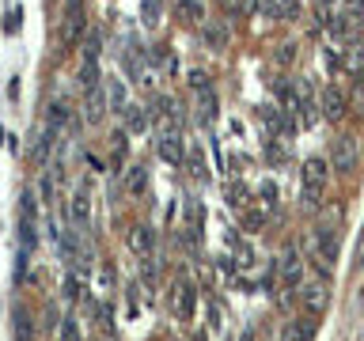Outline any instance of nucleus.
<instances>
[{
	"label": "nucleus",
	"instance_id": "obj_1",
	"mask_svg": "<svg viewBox=\"0 0 364 341\" xmlns=\"http://www.w3.org/2000/svg\"><path fill=\"white\" fill-rule=\"evenodd\" d=\"M326 178H330V159H323V156L304 159V175H300V205H304L307 212H315L318 205H323Z\"/></svg>",
	"mask_w": 364,
	"mask_h": 341
},
{
	"label": "nucleus",
	"instance_id": "obj_2",
	"mask_svg": "<svg viewBox=\"0 0 364 341\" xmlns=\"http://www.w3.org/2000/svg\"><path fill=\"white\" fill-rule=\"evenodd\" d=\"M360 163V144H357V136L353 133H341L330 141V170L334 175H353Z\"/></svg>",
	"mask_w": 364,
	"mask_h": 341
},
{
	"label": "nucleus",
	"instance_id": "obj_3",
	"mask_svg": "<svg viewBox=\"0 0 364 341\" xmlns=\"http://www.w3.org/2000/svg\"><path fill=\"white\" fill-rule=\"evenodd\" d=\"M87 31V16H84V0H65V19H61V53L76 50V42Z\"/></svg>",
	"mask_w": 364,
	"mask_h": 341
},
{
	"label": "nucleus",
	"instance_id": "obj_4",
	"mask_svg": "<svg viewBox=\"0 0 364 341\" xmlns=\"http://www.w3.org/2000/svg\"><path fill=\"white\" fill-rule=\"evenodd\" d=\"M318 110H323L326 121H346V114H349V91L338 87V84H326L323 91H318Z\"/></svg>",
	"mask_w": 364,
	"mask_h": 341
},
{
	"label": "nucleus",
	"instance_id": "obj_5",
	"mask_svg": "<svg viewBox=\"0 0 364 341\" xmlns=\"http://www.w3.org/2000/svg\"><path fill=\"white\" fill-rule=\"evenodd\" d=\"M300 300H304V311H307V315L323 318V315H326V307H330V288H326V281H315V284H307Z\"/></svg>",
	"mask_w": 364,
	"mask_h": 341
},
{
	"label": "nucleus",
	"instance_id": "obj_6",
	"mask_svg": "<svg viewBox=\"0 0 364 341\" xmlns=\"http://www.w3.org/2000/svg\"><path fill=\"white\" fill-rule=\"evenodd\" d=\"M152 247H156V232L148 224H133L129 227V250L136 258H152Z\"/></svg>",
	"mask_w": 364,
	"mask_h": 341
},
{
	"label": "nucleus",
	"instance_id": "obj_7",
	"mask_svg": "<svg viewBox=\"0 0 364 341\" xmlns=\"http://www.w3.org/2000/svg\"><path fill=\"white\" fill-rule=\"evenodd\" d=\"M300 254H296V247H284V254H281V284H284V292H292L296 284H300Z\"/></svg>",
	"mask_w": 364,
	"mask_h": 341
},
{
	"label": "nucleus",
	"instance_id": "obj_8",
	"mask_svg": "<svg viewBox=\"0 0 364 341\" xmlns=\"http://www.w3.org/2000/svg\"><path fill=\"white\" fill-rule=\"evenodd\" d=\"M159 159L171 167H182V159H186V148H182V136L178 133H164L159 136Z\"/></svg>",
	"mask_w": 364,
	"mask_h": 341
},
{
	"label": "nucleus",
	"instance_id": "obj_9",
	"mask_svg": "<svg viewBox=\"0 0 364 341\" xmlns=\"http://www.w3.org/2000/svg\"><path fill=\"white\" fill-rule=\"evenodd\" d=\"M68 220H73L76 227H87V220H91V197H87V190H76L73 193V201H68Z\"/></svg>",
	"mask_w": 364,
	"mask_h": 341
},
{
	"label": "nucleus",
	"instance_id": "obj_10",
	"mask_svg": "<svg viewBox=\"0 0 364 341\" xmlns=\"http://www.w3.org/2000/svg\"><path fill=\"white\" fill-rule=\"evenodd\" d=\"M11 337L16 341H34V318L27 315V307L11 311Z\"/></svg>",
	"mask_w": 364,
	"mask_h": 341
},
{
	"label": "nucleus",
	"instance_id": "obj_11",
	"mask_svg": "<svg viewBox=\"0 0 364 341\" xmlns=\"http://www.w3.org/2000/svg\"><path fill=\"white\" fill-rule=\"evenodd\" d=\"M341 68H346L349 76H364V45L360 42H353L341 50Z\"/></svg>",
	"mask_w": 364,
	"mask_h": 341
},
{
	"label": "nucleus",
	"instance_id": "obj_12",
	"mask_svg": "<svg viewBox=\"0 0 364 341\" xmlns=\"http://www.w3.org/2000/svg\"><path fill=\"white\" fill-rule=\"evenodd\" d=\"M175 315H182V318L193 315V284L190 281H178L175 284Z\"/></svg>",
	"mask_w": 364,
	"mask_h": 341
},
{
	"label": "nucleus",
	"instance_id": "obj_13",
	"mask_svg": "<svg viewBox=\"0 0 364 341\" xmlns=\"http://www.w3.org/2000/svg\"><path fill=\"white\" fill-rule=\"evenodd\" d=\"M144 190H148V167H129V175H125V193L129 197H144Z\"/></svg>",
	"mask_w": 364,
	"mask_h": 341
},
{
	"label": "nucleus",
	"instance_id": "obj_14",
	"mask_svg": "<svg viewBox=\"0 0 364 341\" xmlns=\"http://www.w3.org/2000/svg\"><path fill=\"white\" fill-rule=\"evenodd\" d=\"M262 8L269 19H296V11H300L296 0H262Z\"/></svg>",
	"mask_w": 364,
	"mask_h": 341
},
{
	"label": "nucleus",
	"instance_id": "obj_15",
	"mask_svg": "<svg viewBox=\"0 0 364 341\" xmlns=\"http://www.w3.org/2000/svg\"><path fill=\"white\" fill-rule=\"evenodd\" d=\"M53 136H57V129H50V125H46L42 136H38V141H34V148H31V159H34V163H46V159H50V152H53Z\"/></svg>",
	"mask_w": 364,
	"mask_h": 341
},
{
	"label": "nucleus",
	"instance_id": "obj_16",
	"mask_svg": "<svg viewBox=\"0 0 364 341\" xmlns=\"http://www.w3.org/2000/svg\"><path fill=\"white\" fill-rule=\"evenodd\" d=\"M125 133H144L148 129V110L144 107H125Z\"/></svg>",
	"mask_w": 364,
	"mask_h": 341
},
{
	"label": "nucleus",
	"instance_id": "obj_17",
	"mask_svg": "<svg viewBox=\"0 0 364 341\" xmlns=\"http://www.w3.org/2000/svg\"><path fill=\"white\" fill-rule=\"evenodd\" d=\"M68 118H73V110H68L65 99L61 102H50V114H46V125H50V129H65Z\"/></svg>",
	"mask_w": 364,
	"mask_h": 341
},
{
	"label": "nucleus",
	"instance_id": "obj_18",
	"mask_svg": "<svg viewBox=\"0 0 364 341\" xmlns=\"http://www.w3.org/2000/svg\"><path fill=\"white\" fill-rule=\"evenodd\" d=\"M110 107L102 102V87H91V95H87V121H102V114H107Z\"/></svg>",
	"mask_w": 364,
	"mask_h": 341
},
{
	"label": "nucleus",
	"instance_id": "obj_19",
	"mask_svg": "<svg viewBox=\"0 0 364 341\" xmlns=\"http://www.w3.org/2000/svg\"><path fill=\"white\" fill-rule=\"evenodd\" d=\"M175 11H178V19H182V16H186V23H198V19L205 16V11H201V4H198V0H178V8H175Z\"/></svg>",
	"mask_w": 364,
	"mask_h": 341
},
{
	"label": "nucleus",
	"instance_id": "obj_20",
	"mask_svg": "<svg viewBox=\"0 0 364 341\" xmlns=\"http://www.w3.org/2000/svg\"><path fill=\"white\" fill-rule=\"evenodd\" d=\"M228 201H232V209H247V205H250V193H247V186H239V182H232V186H228Z\"/></svg>",
	"mask_w": 364,
	"mask_h": 341
},
{
	"label": "nucleus",
	"instance_id": "obj_21",
	"mask_svg": "<svg viewBox=\"0 0 364 341\" xmlns=\"http://www.w3.org/2000/svg\"><path fill=\"white\" fill-rule=\"evenodd\" d=\"M190 167H193V175H198V178H205V175H209V170H205V156H201V148H190Z\"/></svg>",
	"mask_w": 364,
	"mask_h": 341
},
{
	"label": "nucleus",
	"instance_id": "obj_22",
	"mask_svg": "<svg viewBox=\"0 0 364 341\" xmlns=\"http://www.w3.org/2000/svg\"><path fill=\"white\" fill-rule=\"evenodd\" d=\"M205 42H209L213 50H224V42H228V34H224V27H209V31H205Z\"/></svg>",
	"mask_w": 364,
	"mask_h": 341
},
{
	"label": "nucleus",
	"instance_id": "obj_23",
	"mask_svg": "<svg viewBox=\"0 0 364 341\" xmlns=\"http://www.w3.org/2000/svg\"><path fill=\"white\" fill-rule=\"evenodd\" d=\"M281 341H311V337L300 330V323H289V326L281 330Z\"/></svg>",
	"mask_w": 364,
	"mask_h": 341
},
{
	"label": "nucleus",
	"instance_id": "obj_24",
	"mask_svg": "<svg viewBox=\"0 0 364 341\" xmlns=\"http://www.w3.org/2000/svg\"><path fill=\"white\" fill-rule=\"evenodd\" d=\"M110 110H125V87L122 84H110Z\"/></svg>",
	"mask_w": 364,
	"mask_h": 341
},
{
	"label": "nucleus",
	"instance_id": "obj_25",
	"mask_svg": "<svg viewBox=\"0 0 364 341\" xmlns=\"http://www.w3.org/2000/svg\"><path fill=\"white\" fill-rule=\"evenodd\" d=\"M190 87L198 91V95H205V91H209V76H205L201 68H193V72H190Z\"/></svg>",
	"mask_w": 364,
	"mask_h": 341
},
{
	"label": "nucleus",
	"instance_id": "obj_26",
	"mask_svg": "<svg viewBox=\"0 0 364 341\" xmlns=\"http://www.w3.org/2000/svg\"><path fill=\"white\" fill-rule=\"evenodd\" d=\"M61 341H80L76 318H61Z\"/></svg>",
	"mask_w": 364,
	"mask_h": 341
},
{
	"label": "nucleus",
	"instance_id": "obj_27",
	"mask_svg": "<svg viewBox=\"0 0 364 341\" xmlns=\"http://www.w3.org/2000/svg\"><path fill=\"white\" fill-rule=\"evenodd\" d=\"M296 61V45L289 42V45H281V50H277V65H292Z\"/></svg>",
	"mask_w": 364,
	"mask_h": 341
},
{
	"label": "nucleus",
	"instance_id": "obj_28",
	"mask_svg": "<svg viewBox=\"0 0 364 341\" xmlns=\"http://www.w3.org/2000/svg\"><path fill=\"white\" fill-rule=\"evenodd\" d=\"M353 107L364 110V76H357V84H353Z\"/></svg>",
	"mask_w": 364,
	"mask_h": 341
},
{
	"label": "nucleus",
	"instance_id": "obj_29",
	"mask_svg": "<svg viewBox=\"0 0 364 341\" xmlns=\"http://www.w3.org/2000/svg\"><path fill=\"white\" fill-rule=\"evenodd\" d=\"M243 224H247V227H262V224H266V216L255 212V209H243Z\"/></svg>",
	"mask_w": 364,
	"mask_h": 341
},
{
	"label": "nucleus",
	"instance_id": "obj_30",
	"mask_svg": "<svg viewBox=\"0 0 364 341\" xmlns=\"http://www.w3.org/2000/svg\"><path fill=\"white\" fill-rule=\"evenodd\" d=\"M357 261L364 266V235H360V243H357Z\"/></svg>",
	"mask_w": 364,
	"mask_h": 341
},
{
	"label": "nucleus",
	"instance_id": "obj_31",
	"mask_svg": "<svg viewBox=\"0 0 364 341\" xmlns=\"http://www.w3.org/2000/svg\"><path fill=\"white\" fill-rule=\"evenodd\" d=\"M239 341H255V337H250V334H243V337H239Z\"/></svg>",
	"mask_w": 364,
	"mask_h": 341
}]
</instances>
